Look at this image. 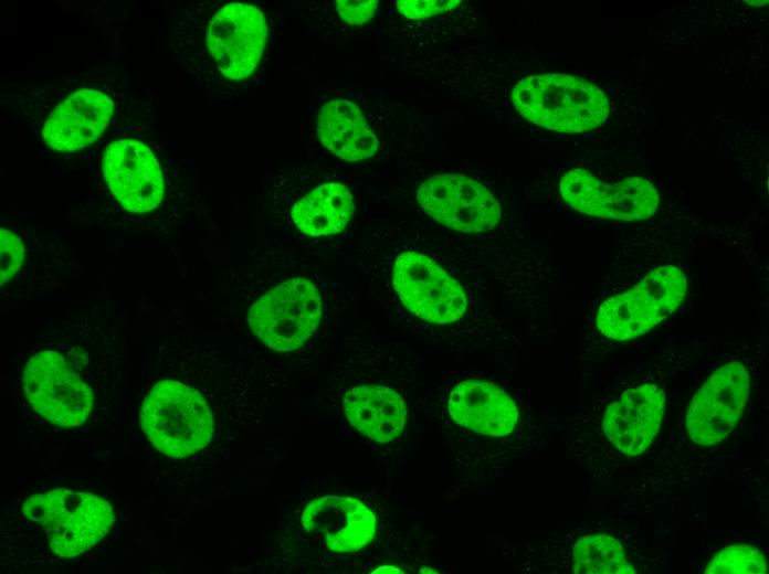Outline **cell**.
Masks as SVG:
<instances>
[{
  "instance_id": "6da1fadb",
  "label": "cell",
  "mask_w": 769,
  "mask_h": 574,
  "mask_svg": "<svg viewBox=\"0 0 769 574\" xmlns=\"http://www.w3.org/2000/svg\"><path fill=\"white\" fill-rule=\"evenodd\" d=\"M516 110L549 130L578 134L599 127L609 116L605 93L594 84L567 74H539L520 79L512 91Z\"/></svg>"
},
{
  "instance_id": "7a4b0ae2",
  "label": "cell",
  "mask_w": 769,
  "mask_h": 574,
  "mask_svg": "<svg viewBox=\"0 0 769 574\" xmlns=\"http://www.w3.org/2000/svg\"><path fill=\"white\" fill-rule=\"evenodd\" d=\"M139 419L152 445L175 458L200 451L214 434V415L207 400L175 380L159 381L149 390Z\"/></svg>"
},
{
  "instance_id": "3957f363",
  "label": "cell",
  "mask_w": 769,
  "mask_h": 574,
  "mask_svg": "<svg viewBox=\"0 0 769 574\" xmlns=\"http://www.w3.org/2000/svg\"><path fill=\"white\" fill-rule=\"evenodd\" d=\"M23 517L45 534L50 550L61 557L88 551L108 532L112 506L89 492L56 489L25 500Z\"/></svg>"
},
{
  "instance_id": "277c9868",
  "label": "cell",
  "mask_w": 769,
  "mask_h": 574,
  "mask_svg": "<svg viewBox=\"0 0 769 574\" xmlns=\"http://www.w3.org/2000/svg\"><path fill=\"white\" fill-rule=\"evenodd\" d=\"M686 289L681 269L657 267L632 289L604 300L598 310L597 327L611 340L638 338L666 319L683 301Z\"/></svg>"
},
{
  "instance_id": "5b68a950",
  "label": "cell",
  "mask_w": 769,
  "mask_h": 574,
  "mask_svg": "<svg viewBox=\"0 0 769 574\" xmlns=\"http://www.w3.org/2000/svg\"><path fill=\"white\" fill-rule=\"evenodd\" d=\"M322 316V298L308 279L294 277L274 286L250 308L252 332L270 349L294 351L312 337Z\"/></svg>"
},
{
  "instance_id": "8992f818",
  "label": "cell",
  "mask_w": 769,
  "mask_h": 574,
  "mask_svg": "<svg viewBox=\"0 0 769 574\" xmlns=\"http://www.w3.org/2000/svg\"><path fill=\"white\" fill-rule=\"evenodd\" d=\"M22 381L28 402L49 422L74 427L88 418L94 403L92 387L59 351L43 350L32 355Z\"/></svg>"
},
{
  "instance_id": "52a82bcc",
  "label": "cell",
  "mask_w": 769,
  "mask_h": 574,
  "mask_svg": "<svg viewBox=\"0 0 769 574\" xmlns=\"http://www.w3.org/2000/svg\"><path fill=\"white\" fill-rule=\"evenodd\" d=\"M559 191L576 211L615 221L647 220L660 202L656 188L646 179L632 177L610 184L581 168L562 176Z\"/></svg>"
},
{
  "instance_id": "ba28073f",
  "label": "cell",
  "mask_w": 769,
  "mask_h": 574,
  "mask_svg": "<svg viewBox=\"0 0 769 574\" xmlns=\"http://www.w3.org/2000/svg\"><path fill=\"white\" fill-rule=\"evenodd\" d=\"M392 283L405 308L429 322L450 323L466 310L462 286L421 253L404 252L397 257Z\"/></svg>"
},
{
  "instance_id": "9c48e42d",
  "label": "cell",
  "mask_w": 769,
  "mask_h": 574,
  "mask_svg": "<svg viewBox=\"0 0 769 574\" xmlns=\"http://www.w3.org/2000/svg\"><path fill=\"white\" fill-rule=\"evenodd\" d=\"M422 210L444 226L463 233L493 230L502 210L496 198L476 180L459 173H440L419 187Z\"/></svg>"
},
{
  "instance_id": "30bf717a",
  "label": "cell",
  "mask_w": 769,
  "mask_h": 574,
  "mask_svg": "<svg viewBox=\"0 0 769 574\" xmlns=\"http://www.w3.org/2000/svg\"><path fill=\"white\" fill-rule=\"evenodd\" d=\"M750 391L746 366L731 361L717 369L693 396L686 415L691 439L703 446L724 440L740 418Z\"/></svg>"
},
{
  "instance_id": "8fae6325",
  "label": "cell",
  "mask_w": 769,
  "mask_h": 574,
  "mask_svg": "<svg viewBox=\"0 0 769 574\" xmlns=\"http://www.w3.org/2000/svg\"><path fill=\"white\" fill-rule=\"evenodd\" d=\"M266 39L261 10L251 4L230 3L212 18L206 42L220 72L230 79H243L256 68Z\"/></svg>"
},
{
  "instance_id": "7c38bea8",
  "label": "cell",
  "mask_w": 769,
  "mask_h": 574,
  "mask_svg": "<svg viewBox=\"0 0 769 574\" xmlns=\"http://www.w3.org/2000/svg\"><path fill=\"white\" fill-rule=\"evenodd\" d=\"M103 171L114 198L126 211L145 214L160 204L165 189L161 169L145 144L113 141L105 149Z\"/></svg>"
},
{
  "instance_id": "4fadbf2b",
  "label": "cell",
  "mask_w": 769,
  "mask_h": 574,
  "mask_svg": "<svg viewBox=\"0 0 769 574\" xmlns=\"http://www.w3.org/2000/svg\"><path fill=\"white\" fill-rule=\"evenodd\" d=\"M664 404V392L655 384L630 389L608 406L602 422L603 433L620 451L636 456L659 433Z\"/></svg>"
},
{
  "instance_id": "5bb4252c",
  "label": "cell",
  "mask_w": 769,
  "mask_h": 574,
  "mask_svg": "<svg viewBox=\"0 0 769 574\" xmlns=\"http://www.w3.org/2000/svg\"><path fill=\"white\" fill-rule=\"evenodd\" d=\"M304 529L335 552L366 546L376 533V517L360 501L340 496L313 500L302 514Z\"/></svg>"
},
{
  "instance_id": "9a60e30c",
  "label": "cell",
  "mask_w": 769,
  "mask_h": 574,
  "mask_svg": "<svg viewBox=\"0 0 769 574\" xmlns=\"http://www.w3.org/2000/svg\"><path fill=\"white\" fill-rule=\"evenodd\" d=\"M114 110L108 95L80 89L51 113L42 130L44 142L59 151H74L95 142L104 132Z\"/></svg>"
},
{
  "instance_id": "2e32d148",
  "label": "cell",
  "mask_w": 769,
  "mask_h": 574,
  "mask_svg": "<svg viewBox=\"0 0 769 574\" xmlns=\"http://www.w3.org/2000/svg\"><path fill=\"white\" fill-rule=\"evenodd\" d=\"M447 410L455 423L488 436L510 434L518 419L514 401L499 386L482 380H466L451 392Z\"/></svg>"
},
{
  "instance_id": "e0dca14e",
  "label": "cell",
  "mask_w": 769,
  "mask_h": 574,
  "mask_svg": "<svg viewBox=\"0 0 769 574\" xmlns=\"http://www.w3.org/2000/svg\"><path fill=\"white\" fill-rule=\"evenodd\" d=\"M345 415L361 434L378 443H388L401 435L407 418L403 398L382 385H358L343 400Z\"/></svg>"
},
{
  "instance_id": "ac0fdd59",
  "label": "cell",
  "mask_w": 769,
  "mask_h": 574,
  "mask_svg": "<svg viewBox=\"0 0 769 574\" xmlns=\"http://www.w3.org/2000/svg\"><path fill=\"white\" fill-rule=\"evenodd\" d=\"M320 142L345 161H360L378 150V139L358 106L347 99L326 103L318 115Z\"/></svg>"
},
{
  "instance_id": "d6986e66",
  "label": "cell",
  "mask_w": 769,
  "mask_h": 574,
  "mask_svg": "<svg viewBox=\"0 0 769 574\" xmlns=\"http://www.w3.org/2000/svg\"><path fill=\"white\" fill-rule=\"evenodd\" d=\"M355 212L349 189L337 182L322 184L297 201L291 212L296 227L304 234L322 236L343 231Z\"/></svg>"
},
{
  "instance_id": "ffe728a7",
  "label": "cell",
  "mask_w": 769,
  "mask_h": 574,
  "mask_svg": "<svg viewBox=\"0 0 769 574\" xmlns=\"http://www.w3.org/2000/svg\"><path fill=\"white\" fill-rule=\"evenodd\" d=\"M572 570L580 574L635 573L620 541L603 533L577 541L572 550Z\"/></svg>"
},
{
  "instance_id": "44dd1931",
  "label": "cell",
  "mask_w": 769,
  "mask_h": 574,
  "mask_svg": "<svg viewBox=\"0 0 769 574\" xmlns=\"http://www.w3.org/2000/svg\"><path fill=\"white\" fill-rule=\"evenodd\" d=\"M767 572V561L760 550L747 544L731 545L716 554L706 566L705 573H751Z\"/></svg>"
},
{
  "instance_id": "7402d4cb",
  "label": "cell",
  "mask_w": 769,
  "mask_h": 574,
  "mask_svg": "<svg viewBox=\"0 0 769 574\" xmlns=\"http://www.w3.org/2000/svg\"><path fill=\"white\" fill-rule=\"evenodd\" d=\"M1 285L8 283L21 268L24 246L13 232L1 227Z\"/></svg>"
},
{
  "instance_id": "603a6c76",
  "label": "cell",
  "mask_w": 769,
  "mask_h": 574,
  "mask_svg": "<svg viewBox=\"0 0 769 574\" xmlns=\"http://www.w3.org/2000/svg\"><path fill=\"white\" fill-rule=\"evenodd\" d=\"M461 0H400L398 10L408 19L422 20L455 9Z\"/></svg>"
},
{
  "instance_id": "cb8c5ba5",
  "label": "cell",
  "mask_w": 769,
  "mask_h": 574,
  "mask_svg": "<svg viewBox=\"0 0 769 574\" xmlns=\"http://www.w3.org/2000/svg\"><path fill=\"white\" fill-rule=\"evenodd\" d=\"M378 6L377 0L336 1L339 17L350 25H361L370 21Z\"/></svg>"
},
{
  "instance_id": "d4e9b609",
  "label": "cell",
  "mask_w": 769,
  "mask_h": 574,
  "mask_svg": "<svg viewBox=\"0 0 769 574\" xmlns=\"http://www.w3.org/2000/svg\"><path fill=\"white\" fill-rule=\"evenodd\" d=\"M373 573H400V571L397 567L382 566L373 571Z\"/></svg>"
}]
</instances>
